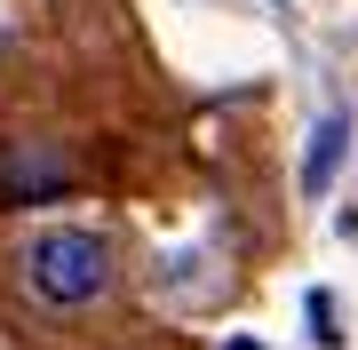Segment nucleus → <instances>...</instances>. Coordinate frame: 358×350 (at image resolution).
Instances as JSON below:
<instances>
[{
    "label": "nucleus",
    "mask_w": 358,
    "mask_h": 350,
    "mask_svg": "<svg viewBox=\"0 0 358 350\" xmlns=\"http://www.w3.org/2000/svg\"><path fill=\"white\" fill-rule=\"evenodd\" d=\"M24 286L48 311H88V302L112 286V239L80 231V223H56L24 247Z\"/></svg>",
    "instance_id": "1"
},
{
    "label": "nucleus",
    "mask_w": 358,
    "mask_h": 350,
    "mask_svg": "<svg viewBox=\"0 0 358 350\" xmlns=\"http://www.w3.org/2000/svg\"><path fill=\"white\" fill-rule=\"evenodd\" d=\"M343 119H327V128L319 136H310V159H303V191H327V183H334V159H343Z\"/></svg>",
    "instance_id": "2"
}]
</instances>
